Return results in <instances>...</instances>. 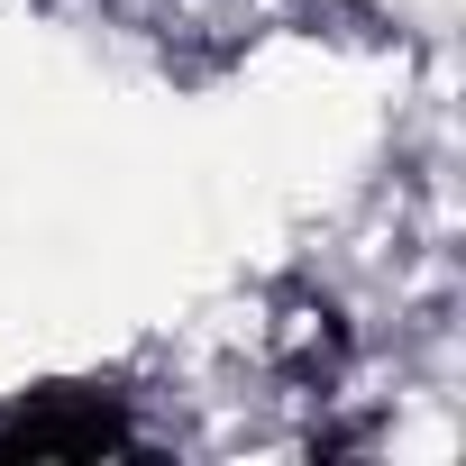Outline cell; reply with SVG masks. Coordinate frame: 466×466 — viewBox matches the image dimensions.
Returning a JSON list of instances; mask_svg holds the SVG:
<instances>
[{
    "label": "cell",
    "mask_w": 466,
    "mask_h": 466,
    "mask_svg": "<svg viewBox=\"0 0 466 466\" xmlns=\"http://www.w3.org/2000/svg\"><path fill=\"white\" fill-rule=\"evenodd\" d=\"M0 448H10V457H101V448H137V430L119 420V402H110V393L65 384V393L28 402L10 430H0Z\"/></svg>",
    "instance_id": "6da1fadb"
},
{
    "label": "cell",
    "mask_w": 466,
    "mask_h": 466,
    "mask_svg": "<svg viewBox=\"0 0 466 466\" xmlns=\"http://www.w3.org/2000/svg\"><path fill=\"white\" fill-rule=\"evenodd\" d=\"M266 357H275L284 375H302V384H329L339 357H348V320H339V302H329V293H284L275 320H266Z\"/></svg>",
    "instance_id": "7a4b0ae2"
}]
</instances>
